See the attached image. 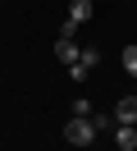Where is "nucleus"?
<instances>
[{"label":"nucleus","mask_w":137,"mask_h":151,"mask_svg":"<svg viewBox=\"0 0 137 151\" xmlns=\"http://www.w3.org/2000/svg\"><path fill=\"white\" fill-rule=\"evenodd\" d=\"M73 119H91V101H87V96L73 101Z\"/></svg>","instance_id":"nucleus-8"},{"label":"nucleus","mask_w":137,"mask_h":151,"mask_svg":"<svg viewBox=\"0 0 137 151\" xmlns=\"http://www.w3.org/2000/svg\"><path fill=\"white\" fill-rule=\"evenodd\" d=\"M91 14H96V9H91V0H69V19H64V23L82 28V23H91Z\"/></svg>","instance_id":"nucleus-4"},{"label":"nucleus","mask_w":137,"mask_h":151,"mask_svg":"<svg viewBox=\"0 0 137 151\" xmlns=\"http://www.w3.org/2000/svg\"><path fill=\"white\" fill-rule=\"evenodd\" d=\"M119 64H123L128 78H137V46H123V50H119Z\"/></svg>","instance_id":"nucleus-7"},{"label":"nucleus","mask_w":137,"mask_h":151,"mask_svg":"<svg viewBox=\"0 0 137 151\" xmlns=\"http://www.w3.org/2000/svg\"><path fill=\"white\" fill-rule=\"evenodd\" d=\"M96 64H100V50H96V46H82V55L69 64V78H73V83H82V78H87Z\"/></svg>","instance_id":"nucleus-2"},{"label":"nucleus","mask_w":137,"mask_h":151,"mask_svg":"<svg viewBox=\"0 0 137 151\" xmlns=\"http://www.w3.org/2000/svg\"><path fill=\"white\" fill-rule=\"evenodd\" d=\"M114 124H123V128H137V96H123V101L114 105V114H110Z\"/></svg>","instance_id":"nucleus-3"},{"label":"nucleus","mask_w":137,"mask_h":151,"mask_svg":"<svg viewBox=\"0 0 137 151\" xmlns=\"http://www.w3.org/2000/svg\"><path fill=\"white\" fill-rule=\"evenodd\" d=\"M114 147H119V151H137V128L114 124Z\"/></svg>","instance_id":"nucleus-6"},{"label":"nucleus","mask_w":137,"mask_h":151,"mask_svg":"<svg viewBox=\"0 0 137 151\" xmlns=\"http://www.w3.org/2000/svg\"><path fill=\"white\" fill-rule=\"evenodd\" d=\"M78 55H82V46H78V41H64V37L55 41V60H60V64H73Z\"/></svg>","instance_id":"nucleus-5"},{"label":"nucleus","mask_w":137,"mask_h":151,"mask_svg":"<svg viewBox=\"0 0 137 151\" xmlns=\"http://www.w3.org/2000/svg\"><path fill=\"white\" fill-rule=\"evenodd\" d=\"M96 114H91V119H69L64 124V142H73V147H91V142H96Z\"/></svg>","instance_id":"nucleus-1"}]
</instances>
